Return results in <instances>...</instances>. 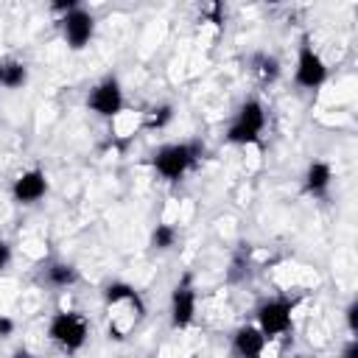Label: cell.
<instances>
[{"mask_svg": "<svg viewBox=\"0 0 358 358\" xmlns=\"http://www.w3.org/2000/svg\"><path fill=\"white\" fill-rule=\"evenodd\" d=\"M106 308H109V336L112 338H126V333L143 319L145 305L140 294L129 282H112L103 291Z\"/></svg>", "mask_w": 358, "mask_h": 358, "instance_id": "1", "label": "cell"}, {"mask_svg": "<svg viewBox=\"0 0 358 358\" xmlns=\"http://www.w3.org/2000/svg\"><path fill=\"white\" fill-rule=\"evenodd\" d=\"M201 154H204V145L199 140H193V143H168V145L154 151L151 162H154V168L162 179L179 182L201 159Z\"/></svg>", "mask_w": 358, "mask_h": 358, "instance_id": "2", "label": "cell"}, {"mask_svg": "<svg viewBox=\"0 0 358 358\" xmlns=\"http://www.w3.org/2000/svg\"><path fill=\"white\" fill-rule=\"evenodd\" d=\"M266 129V109L260 101L249 98L241 103V109L235 112L229 129H227V143H235V145H252L260 140Z\"/></svg>", "mask_w": 358, "mask_h": 358, "instance_id": "3", "label": "cell"}, {"mask_svg": "<svg viewBox=\"0 0 358 358\" xmlns=\"http://www.w3.org/2000/svg\"><path fill=\"white\" fill-rule=\"evenodd\" d=\"M48 336H50V341H56L59 347L76 352V350L84 347V341H87V336H90V324H87V319H84L81 313H76V310H59V313H53V319H50V324H48Z\"/></svg>", "mask_w": 358, "mask_h": 358, "instance_id": "4", "label": "cell"}, {"mask_svg": "<svg viewBox=\"0 0 358 358\" xmlns=\"http://www.w3.org/2000/svg\"><path fill=\"white\" fill-rule=\"evenodd\" d=\"M294 299L288 296H277V299H268L257 308V327L263 330L266 338H274V336H282L291 330V322H294Z\"/></svg>", "mask_w": 358, "mask_h": 358, "instance_id": "5", "label": "cell"}, {"mask_svg": "<svg viewBox=\"0 0 358 358\" xmlns=\"http://www.w3.org/2000/svg\"><path fill=\"white\" fill-rule=\"evenodd\" d=\"M294 81L302 90H319L327 81V64L322 62V56L313 50L310 39L302 36L299 42V56H296V70H294Z\"/></svg>", "mask_w": 358, "mask_h": 358, "instance_id": "6", "label": "cell"}, {"mask_svg": "<svg viewBox=\"0 0 358 358\" xmlns=\"http://www.w3.org/2000/svg\"><path fill=\"white\" fill-rule=\"evenodd\" d=\"M87 106H90L95 115H101V117H115V115H120V112H123V90H120V81H117L115 76L101 78V81L90 90Z\"/></svg>", "mask_w": 358, "mask_h": 358, "instance_id": "7", "label": "cell"}, {"mask_svg": "<svg viewBox=\"0 0 358 358\" xmlns=\"http://www.w3.org/2000/svg\"><path fill=\"white\" fill-rule=\"evenodd\" d=\"M196 316V288H193V274H182V280L171 291V324L176 330H185L193 324Z\"/></svg>", "mask_w": 358, "mask_h": 358, "instance_id": "8", "label": "cell"}, {"mask_svg": "<svg viewBox=\"0 0 358 358\" xmlns=\"http://www.w3.org/2000/svg\"><path fill=\"white\" fill-rule=\"evenodd\" d=\"M62 34H64V42L73 50H81V48L90 45V39L95 34V17L84 8H73L62 17Z\"/></svg>", "mask_w": 358, "mask_h": 358, "instance_id": "9", "label": "cell"}, {"mask_svg": "<svg viewBox=\"0 0 358 358\" xmlns=\"http://www.w3.org/2000/svg\"><path fill=\"white\" fill-rule=\"evenodd\" d=\"M45 193H48V176L39 168L22 171L11 185V196L17 204H36Z\"/></svg>", "mask_w": 358, "mask_h": 358, "instance_id": "10", "label": "cell"}, {"mask_svg": "<svg viewBox=\"0 0 358 358\" xmlns=\"http://www.w3.org/2000/svg\"><path fill=\"white\" fill-rule=\"evenodd\" d=\"M232 350H235L238 355H243V358L260 355V352L266 350V336H263V330H260V327H252V324L238 327L235 336H232Z\"/></svg>", "mask_w": 358, "mask_h": 358, "instance_id": "11", "label": "cell"}, {"mask_svg": "<svg viewBox=\"0 0 358 358\" xmlns=\"http://www.w3.org/2000/svg\"><path fill=\"white\" fill-rule=\"evenodd\" d=\"M333 182V168L324 162V159H313L305 171V193L310 196H324L327 187Z\"/></svg>", "mask_w": 358, "mask_h": 358, "instance_id": "12", "label": "cell"}, {"mask_svg": "<svg viewBox=\"0 0 358 358\" xmlns=\"http://www.w3.org/2000/svg\"><path fill=\"white\" fill-rule=\"evenodd\" d=\"M25 81H28V67H25V62H17V59H3V62H0V87H6V90H20Z\"/></svg>", "mask_w": 358, "mask_h": 358, "instance_id": "13", "label": "cell"}, {"mask_svg": "<svg viewBox=\"0 0 358 358\" xmlns=\"http://www.w3.org/2000/svg\"><path fill=\"white\" fill-rule=\"evenodd\" d=\"M78 280V268L70 266V263H50L48 271H45V282L53 285V288H67Z\"/></svg>", "mask_w": 358, "mask_h": 358, "instance_id": "14", "label": "cell"}, {"mask_svg": "<svg viewBox=\"0 0 358 358\" xmlns=\"http://www.w3.org/2000/svg\"><path fill=\"white\" fill-rule=\"evenodd\" d=\"M252 73H255L263 84H271V81H277V76H280V62H277L274 56H268V53H255V56H252Z\"/></svg>", "mask_w": 358, "mask_h": 358, "instance_id": "15", "label": "cell"}, {"mask_svg": "<svg viewBox=\"0 0 358 358\" xmlns=\"http://www.w3.org/2000/svg\"><path fill=\"white\" fill-rule=\"evenodd\" d=\"M176 227L173 224H157L154 227V232H151V249H157V252H165V249H171L173 243H176Z\"/></svg>", "mask_w": 358, "mask_h": 358, "instance_id": "16", "label": "cell"}, {"mask_svg": "<svg viewBox=\"0 0 358 358\" xmlns=\"http://www.w3.org/2000/svg\"><path fill=\"white\" fill-rule=\"evenodd\" d=\"M171 120H173V106L171 103H159V106L145 112V129H151V131L165 129Z\"/></svg>", "mask_w": 358, "mask_h": 358, "instance_id": "17", "label": "cell"}, {"mask_svg": "<svg viewBox=\"0 0 358 358\" xmlns=\"http://www.w3.org/2000/svg\"><path fill=\"white\" fill-rule=\"evenodd\" d=\"M201 14L213 22V25H224V0H204V8H201Z\"/></svg>", "mask_w": 358, "mask_h": 358, "instance_id": "18", "label": "cell"}, {"mask_svg": "<svg viewBox=\"0 0 358 358\" xmlns=\"http://www.w3.org/2000/svg\"><path fill=\"white\" fill-rule=\"evenodd\" d=\"M347 327H350V333H358V299H352L347 305Z\"/></svg>", "mask_w": 358, "mask_h": 358, "instance_id": "19", "label": "cell"}, {"mask_svg": "<svg viewBox=\"0 0 358 358\" xmlns=\"http://www.w3.org/2000/svg\"><path fill=\"white\" fill-rule=\"evenodd\" d=\"M78 3H81V0H50V8H53L56 14H67V11L78 8Z\"/></svg>", "mask_w": 358, "mask_h": 358, "instance_id": "20", "label": "cell"}, {"mask_svg": "<svg viewBox=\"0 0 358 358\" xmlns=\"http://www.w3.org/2000/svg\"><path fill=\"white\" fill-rule=\"evenodd\" d=\"M8 263H11V246H8L6 241H0V271H3Z\"/></svg>", "mask_w": 358, "mask_h": 358, "instance_id": "21", "label": "cell"}, {"mask_svg": "<svg viewBox=\"0 0 358 358\" xmlns=\"http://www.w3.org/2000/svg\"><path fill=\"white\" fill-rule=\"evenodd\" d=\"M14 333V322L8 316H0V338H8Z\"/></svg>", "mask_w": 358, "mask_h": 358, "instance_id": "22", "label": "cell"}, {"mask_svg": "<svg viewBox=\"0 0 358 358\" xmlns=\"http://www.w3.org/2000/svg\"><path fill=\"white\" fill-rule=\"evenodd\" d=\"M355 355H358V336L344 347V358H355Z\"/></svg>", "mask_w": 358, "mask_h": 358, "instance_id": "23", "label": "cell"}]
</instances>
